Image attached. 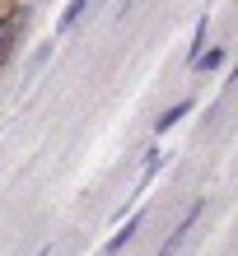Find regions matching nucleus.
<instances>
[{
  "label": "nucleus",
  "mask_w": 238,
  "mask_h": 256,
  "mask_svg": "<svg viewBox=\"0 0 238 256\" xmlns=\"http://www.w3.org/2000/svg\"><path fill=\"white\" fill-rule=\"evenodd\" d=\"M191 108H196V102H191V98H177V102H173L168 112H159V122H154V140H163V135H168V130H173L177 122H182V116H187Z\"/></svg>",
  "instance_id": "39448f33"
},
{
  "label": "nucleus",
  "mask_w": 238,
  "mask_h": 256,
  "mask_svg": "<svg viewBox=\"0 0 238 256\" xmlns=\"http://www.w3.org/2000/svg\"><path fill=\"white\" fill-rule=\"evenodd\" d=\"M140 224H145V210H136V214H131V219L122 224V228H117V233L108 238V242H103V252H108V256H117L122 247H131V242H136V228H140Z\"/></svg>",
  "instance_id": "7ed1b4c3"
},
{
  "label": "nucleus",
  "mask_w": 238,
  "mask_h": 256,
  "mask_svg": "<svg viewBox=\"0 0 238 256\" xmlns=\"http://www.w3.org/2000/svg\"><path fill=\"white\" fill-rule=\"evenodd\" d=\"M224 61H229V52H224V47H205V52H196V61H187V66L196 70V74H210V70H219Z\"/></svg>",
  "instance_id": "0eeeda50"
},
{
  "label": "nucleus",
  "mask_w": 238,
  "mask_h": 256,
  "mask_svg": "<svg viewBox=\"0 0 238 256\" xmlns=\"http://www.w3.org/2000/svg\"><path fill=\"white\" fill-rule=\"evenodd\" d=\"M163 163H168V154H163V149L154 144L150 154H145V168H140V182H136V196H131V200H140V196L150 191V182H154V177L163 172Z\"/></svg>",
  "instance_id": "20e7f679"
},
{
  "label": "nucleus",
  "mask_w": 238,
  "mask_h": 256,
  "mask_svg": "<svg viewBox=\"0 0 238 256\" xmlns=\"http://www.w3.org/2000/svg\"><path fill=\"white\" fill-rule=\"evenodd\" d=\"M205 38H210V14H201V19H196V33H191V47H187V61H196V52L205 47Z\"/></svg>",
  "instance_id": "6e6552de"
},
{
  "label": "nucleus",
  "mask_w": 238,
  "mask_h": 256,
  "mask_svg": "<svg viewBox=\"0 0 238 256\" xmlns=\"http://www.w3.org/2000/svg\"><path fill=\"white\" fill-rule=\"evenodd\" d=\"M24 24H28V10H24V5H5V10H0V70L10 66L14 47H19Z\"/></svg>",
  "instance_id": "f257e3e1"
},
{
  "label": "nucleus",
  "mask_w": 238,
  "mask_h": 256,
  "mask_svg": "<svg viewBox=\"0 0 238 256\" xmlns=\"http://www.w3.org/2000/svg\"><path fill=\"white\" fill-rule=\"evenodd\" d=\"M201 214H205V200H191V205H187V214L173 224V233L163 238V247H159L154 256H177V252H182V242H187V233L196 228V219H201Z\"/></svg>",
  "instance_id": "f03ea898"
},
{
  "label": "nucleus",
  "mask_w": 238,
  "mask_h": 256,
  "mask_svg": "<svg viewBox=\"0 0 238 256\" xmlns=\"http://www.w3.org/2000/svg\"><path fill=\"white\" fill-rule=\"evenodd\" d=\"M89 5H94V0H66V10L56 14V33H70V28L89 14Z\"/></svg>",
  "instance_id": "423d86ee"
}]
</instances>
